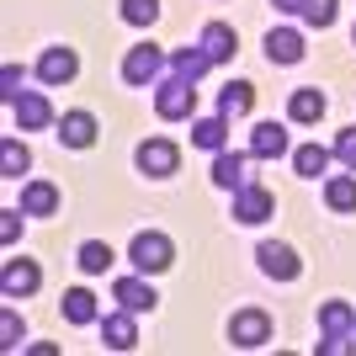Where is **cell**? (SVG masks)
I'll return each mask as SVG.
<instances>
[{
	"label": "cell",
	"instance_id": "obj_20",
	"mask_svg": "<svg viewBox=\"0 0 356 356\" xmlns=\"http://www.w3.org/2000/svg\"><path fill=\"white\" fill-rule=\"evenodd\" d=\"M208 48H181V54H170V70H176L181 74V80H192V86H197V80H202V70H208Z\"/></svg>",
	"mask_w": 356,
	"mask_h": 356
},
{
	"label": "cell",
	"instance_id": "obj_8",
	"mask_svg": "<svg viewBox=\"0 0 356 356\" xmlns=\"http://www.w3.org/2000/svg\"><path fill=\"white\" fill-rule=\"evenodd\" d=\"M250 154H223L218 149V160H213V186H223V192H239V186H250Z\"/></svg>",
	"mask_w": 356,
	"mask_h": 356
},
{
	"label": "cell",
	"instance_id": "obj_11",
	"mask_svg": "<svg viewBox=\"0 0 356 356\" xmlns=\"http://www.w3.org/2000/svg\"><path fill=\"white\" fill-rule=\"evenodd\" d=\"M160 54H154V48L149 43H138L134 54H128V64H122V74H128V86H149V80H154V74H160Z\"/></svg>",
	"mask_w": 356,
	"mask_h": 356
},
{
	"label": "cell",
	"instance_id": "obj_18",
	"mask_svg": "<svg viewBox=\"0 0 356 356\" xmlns=\"http://www.w3.org/2000/svg\"><path fill=\"white\" fill-rule=\"evenodd\" d=\"M64 319H70V325H96V293L70 287V293H64Z\"/></svg>",
	"mask_w": 356,
	"mask_h": 356
},
{
	"label": "cell",
	"instance_id": "obj_31",
	"mask_svg": "<svg viewBox=\"0 0 356 356\" xmlns=\"http://www.w3.org/2000/svg\"><path fill=\"white\" fill-rule=\"evenodd\" d=\"M0 90H6V102H16V96H22V70H16V64H6V70H0Z\"/></svg>",
	"mask_w": 356,
	"mask_h": 356
},
{
	"label": "cell",
	"instance_id": "obj_23",
	"mask_svg": "<svg viewBox=\"0 0 356 356\" xmlns=\"http://www.w3.org/2000/svg\"><path fill=\"white\" fill-rule=\"evenodd\" d=\"M74 261H80V271H90V277H96V271H106V266H112V245H102V239H86Z\"/></svg>",
	"mask_w": 356,
	"mask_h": 356
},
{
	"label": "cell",
	"instance_id": "obj_1",
	"mask_svg": "<svg viewBox=\"0 0 356 356\" xmlns=\"http://www.w3.org/2000/svg\"><path fill=\"white\" fill-rule=\"evenodd\" d=\"M128 261H134L138 271H165L170 261H176V245L165 234H134V245H128Z\"/></svg>",
	"mask_w": 356,
	"mask_h": 356
},
{
	"label": "cell",
	"instance_id": "obj_6",
	"mask_svg": "<svg viewBox=\"0 0 356 356\" xmlns=\"http://www.w3.org/2000/svg\"><path fill=\"white\" fill-rule=\"evenodd\" d=\"M38 282H43L38 261H6V271H0V287H6V298H27V293H38Z\"/></svg>",
	"mask_w": 356,
	"mask_h": 356
},
{
	"label": "cell",
	"instance_id": "obj_16",
	"mask_svg": "<svg viewBox=\"0 0 356 356\" xmlns=\"http://www.w3.org/2000/svg\"><path fill=\"white\" fill-rule=\"evenodd\" d=\"M250 154L255 160H277V154H287V134L277 128V122H261L250 138Z\"/></svg>",
	"mask_w": 356,
	"mask_h": 356
},
{
	"label": "cell",
	"instance_id": "obj_9",
	"mask_svg": "<svg viewBox=\"0 0 356 356\" xmlns=\"http://www.w3.org/2000/svg\"><path fill=\"white\" fill-rule=\"evenodd\" d=\"M54 128H59V138L70 149H90V144H96V118H90V112H64Z\"/></svg>",
	"mask_w": 356,
	"mask_h": 356
},
{
	"label": "cell",
	"instance_id": "obj_27",
	"mask_svg": "<svg viewBox=\"0 0 356 356\" xmlns=\"http://www.w3.org/2000/svg\"><path fill=\"white\" fill-rule=\"evenodd\" d=\"M223 138H229V128H223V118L192 122V144H197V149H223Z\"/></svg>",
	"mask_w": 356,
	"mask_h": 356
},
{
	"label": "cell",
	"instance_id": "obj_10",
	"mask_svg": "<svg viewBox=\"0 0 356 356\" xmlns=\"http://www.w3.org/2000/svg\"><path fill=\"white\" fill-rule=\"evenodd\" d=\"M266 59H271V64H298V59H303V32L277 27V32L266 38Z\"/></svg>",
	"mask_w": 356,
	"mask_h": 356
},
{
	"label": "cell",
	"instance_id": "obj_22",
	"mask_svg": "<svg viewBox=\"0 0 356 356\" xmlns=\"http://www.w3.org/2000/svg\"><path fill=\"white\" fill-rule=\"evenodd\" d=\"M325 202H330L335 213H356V181H351V176H335V181L325 186Z\"/></svg>",
	"mask_w": 356,
	"mask_h": 356
},
{
	"label": "cell",
	"instance_id": "obj_3",
	"mask_svg": "<svg viewBox=\"0 0 356 356\" xmlns=\"http://www.w3.org/2000/svg\"><path fill=\"white\" fill-rule=\"evenodd\" d=\"M181 160V149L170 144V138H149V144H138V170L144 176H170Z\"/></svg>",
	"mask_w": 356,
	"mask_h": 356
},
{
	"label": "cell",
	"instance_id": "obj_14",
	"mask_svg": "<svg viewBox=\"0 0 356 356\" xmlns=\"http://www.w3.org/2000/svg\"><path fill=\"white\" fill-rule=\"evenodd\" d=\"M102 335H106L112 351H134V346H138V330H134L128 314H106V319H102Z\"/></svg>",
	"mask_w": 356,
	"mask_h": 356
},
{
	"label": "cell",
	"instance_id": "obj_13",
	"mask_svg": "<svg viewBox=\"0 0 356 356\" xmlns=\"http://www.w3.org/2000/svg\"><path fill=\"white\" fill-rule=\"evenodd\" d=\"M234 213H239L245 223H261V218L271 213V192H266V186H239V197H234Z\"/></svg>",
	"mask_w": 356,
	"mask_h": 356
},
{
	"label": "cell",
	"instance_id": "obj_33",
	"mask_svg": "<svg viewBox=\"0 0 356 356\" xmlns=\"http://www.w3.org/2000/svg\"><path fill=\"white\" fill-rule=\"evenodd\" d=\"M16 229H22V218L6 208V218H0V239H16Z\"/></svg>",
	"mask_w": 356,
	"mask_h": 356
},
{
	"label": "cell",
	"instance_id": "obj_12",
	"mask_svg": "<svg viewBox=\"0 0 356 356\" xmlns=\"http://www.w3.org/2000/svg\"><path fill=\"white\" fill-rule=\"evenodd\" d=\"M112 298H118L128 314H149V309H154V287L138 282V277H122V282L112 287Z\"/></svg>",
	"mask_w": 356,
	"mask_h": 356
},
{
	"label": "cell",
	"instance_id": "obj_2",
	"mask_svg": "<svg viewBox=\"0 0 356 356\" xmlns=\"http://www.w3.org/2000/svg\"><path fill=\"white\" fill-rule=\"evenodd\" d=\"M266 335H271V319L261 309H245V314L229 319V341L245 346V351H250V346H266Z\"/></svg>",
	"mask_w": 356,
	"mask_h": 356
},
{
	"label": "cell",
	"instance_id": "obj_15",
	"mask_svg": "<svg viewBox=\"0 0 356 356\" xmlns=\"http://www.w3.org/2000/svg\"><path fill=\"white\" fill-rule=\"evenodd\" d=\"M11 112H16V122H22V128H48V122H54L48 102H43V96H27V90L11 102Z\"/></svg>",
	"mask_w": 356,
	"mask_h": 356
},
{
	"label": "cell",
	"instance_id": "obj_34",
	"mask_svg": "<svg viewBox=\"0 0 356 356\" xmlns=\"http://www.w3.org/2000/svg\"><path fill=\"white\" fill-rule=\"evenodd\" d=\"M271 6H282V11H298V6H303V0H271Z\"/></svg>",
	"mask_w": 356,
	"mask_h": 356
},
{
	"label": "cell",
	"instance_id": "obj_4",
	"mask_svg": "<svg viewBox=\"0 0 356 356\" xmlns=\"http://www.w3.org/2000/svg\"><path fill=\"white\" fill-rule=\"evenodd\" d=\"M255 255H261V271H266V277H277V282H293L298 271H303V261H298L287 245H277V239H266Z\"/></svg>",
	"mask_w": 356,
	"mask_h": 356
},
{
	"label": "cell",
	"instance_id": "obj_17",
	"mask_svg": "<svg viewBox=\"0 0 356 356\" xmlns=\"http://www.w3.org/2000/svg\"><path fill=\"white\" fill-rule=\"evenodd\" d=\"M54 208H59V186H48V181H32L27 192H22V213H38V218H48Z\"/></svg>",
	"mask_w": 356,
	"mask_h": 356
},
{
	"label": "cell",
	"instance_id": "obj_19",
	"mask_svg": "<svg viewBox=\"0 0 356 356\" xmlns=\"http://www.w3.org/2000/svg\"><path fill=\"white\" fill-rule=\"evenodd\" d=\"M255 106V90L245 86V80H234V86H223V96H218V118H245Z\"/></svg>",
	"mask_w": 356,
	"mask_h": 356
},
{
	"label": "cell",
	"instance_id": "obj_25",
	"mask_svg": "<svg viewBox=\"0 0 356 356\" xmlns=\"http://www.w3.org/2000/svg\"><path fill=\"white\" fill-rule=\"evenodd\" d=\"M122 22L128 27H154L160 22V0H122Z\"/></svg>",
	"mask_w": 356,
	"mask_h": 356
},
{
	"label": "cell",
	"instance_id": "obj_32",
	"mask_svg": "<svg viewBox=\"0 0 356 356\" xmlns=\"http://www.w3.org/2000/svg\"><path fill=\"white\" fill-rule=\"evenodd\" d=\"M335 154H341V160H346V165L356 170V128H346V134L335 138Z\"/></svg>",
	"mask_w": 356,
	"mask_h": 356
},
{
	"label": "cell",
	"instance_id": "obj_24",
	"mask_svg": "<svg viewBox=\"0 0 356 356\" xmlns=\"http://www.w3.org/2000/svg\"><path fill=\"white\" fill-rule=\"evenodd\" d=\"M202 43H208V59H213V64H218V59H229V54H234V27L213 22V27L202 32Z\"/></svg>",
	"mask_w": 356,
	"mask_h": 356
},
{
	"label": "cell",
	"instance_id": "obj_26",
	"mask_svg": "<svg viewBox=\"0 0 356 356\" xmlns=\"http://www.w3.org/2000/svg\"><path fill=\"white\" fill-rule=\"evenodd\" d=\"M27 165H32V154L16 144V138H6V144H0V176H11V181H16Z\"/></svg>",
	"mask_w": 356,
	"mask_h": 356
},
{
	"label": "cell",
	"instance_id": "obj_7",
	"mask_svg": "<svg viewBox=\"0 0 356 356\" xmlns=\"http://www.w3.org/2000/svg\"><path fill=\"white\" fill-rule=\"evenodd\" d=\"M74 70H80V59H74L70 48H48L43 59H38V80H43V86H70Z\"/></svg>",
	"mask_w": 356,
	"mask_h": 356
},
{
	"label": "cell",
	"instance_id": "obj_21",
	"mask_svg": "<svg viewBox=\"0 0 356 356\" xmlns=\"http://www.w3.org/2000/svg\"><path fill=\"white\" fill-rule=\"evenodd\" d=\"M287 112H293V122H319L325 118V96H319V90H293Z\"/></svg>",
	"mask_w": 356,
	"mask_h": 356
},
{
	"label": "cell",
	"instance_id": "obj_29",
	"mask_svg": "<svg viewBox=\"0 0 356 356\" xmlns=\"http://www.w3.org/2000/svg\"><path fill=\"white\" fill-rule=\"evenodd\" d=\"M298 11L309 16V27H330V22H335V11H341V6H335V0H303Z\"/></svg>",
	"mask_w": 356,
	"mask_h": 356
},
{
	"label": "cell",
	"instance_id": "obj_5",
	"mask_svg": "<svg viewBox=\"0 0 356 356\" xmlns=\"http://www.w3.org/2000/svg\"><path fill=\"white\" fill-rule=\"evenodd\" d=\"M192 106H197V90L192 80H165L160 86V118H192Z\"/></svg>",
	"mask_w": 356,
	"mask_h": 356
},
{
	"label": "cell",
	"instance_id": "obj_28",
	"mask_svg": "<svg viewBox=\"0 0 356 356\" xmlns=\"http://www.w3.org/2000/svg\"><path fill=\"white\" fill-rule=\"evenodd\" d=\"M293 165H298V176H319V170L330 165V149H319V144H303V149L293 154Z\"/></svg>",
	"mask_w": 356,
	"mask_h": 356
},
{
	"label": "cell",
	"instance_id": "obj_30",
	"mask_svg": "<svg viewBox=\"0 0 356 356\" xmlns=\"http://www.w3.org/2000/svg\"><path fill=\"white\" fill-rule=\"evenodd\" d=\"M0 346H6V351L22 346V325H16V314H0Z\"/></svg>",
	"mask_w": 356,
	"mask_h": 356
}]
</instances>
